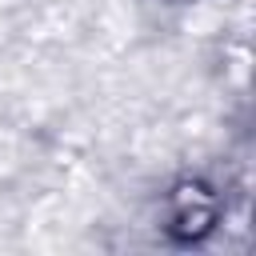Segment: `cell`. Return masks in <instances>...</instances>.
Instances as JSON below:
<instances>
[{"mask_svg":"<svg viewBox=\"0 0 256 256\" xmlns=\"http://www.w3.org/2000/svg\"><path fill=\"white\" fill-rule=\"evenodd\" d=\"M220 220V200L200 180H184L168 196V232L176 240H204Z\"/></svg>","mask_w":256,"mask_h":256,"instance_id":"1","label":"cell"}]
</instances>
